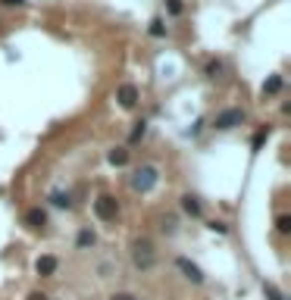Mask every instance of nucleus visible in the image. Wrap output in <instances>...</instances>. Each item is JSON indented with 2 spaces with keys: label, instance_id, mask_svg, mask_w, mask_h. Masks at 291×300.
I'll list each match as a JSON object with an SVG mask.
<instances>
[{
  "label": "nucleus",
  "instance_id": "nucleus-11",
  "mask_svg": "<svg viewBox=\"0 0 291 300\" xmlns=\"http://www.w3.org/2000/svg\"><path fill=\"white\" fill-rule=\"evenodd\" d=\"M282 91V75H273L270 82H263V94H279Z\"/></svg>",
  "mask_w": 291,
  "mask_h": 300
},
{
  "label": "nucleus",
  "instance_id": "nucleus-6",
  "mask_svg": "<svg viewBox=\"0 0 291 300\" xmlns=\"http://www.w3.org/2000/svg\"><path fill=\"white\" fill-rule=\"evenodd\" d=\"M116 97H119V103H122L125 110H132L135 103H138V88H135V85H122V88H119V94H116Z\"/></svg>",
  "mask_w": 291,
  "mask_h": 300
},
{
  "label": "nucleus",
  "instance_id": "nucleus-12",
  "mask_svg": "<svg viewBox=\"0 0 291 300\" xmlns=\"http://www.w3.org/2000/svg\"><path fill=\"white\" fill-rule=\"evenodd\" d=\"M94 232H91V228H81L78 232V247H94Z\"/></svg>",
  "mask_w": 291,
  "mask_h": 300
},
{
  "label": "nucleus",
  "instance_id": "nucleus-5",
  "mask_svg": "<svg viewBox=\"0 0 291 300\" xmlns=\"http://www.w3.org/2000/svg\"><path fill=\"white\" fill-rule=\"evenodd\" d=\"M176 266L185 272V279H191L194 285H201V282H204V272L197 269V266H194V263H191L188 257H179V260H176Z\"/></svg>",
  "mask_w": 291,
  "mask_h": 300
},
{
  "label": "nucleus",
  "instance_id": "nucleus-4",
  "mask_svg": "<svg viewBox=\"0 0 291 300\" xmlns=\"http://www.w3.org/2000/svg\"><path fill=\"white\" fill-rule=\"evenodd\" d=\"M244 122V113L241 110H226L216 116V129L219 132H229V129H238V125Z\"/></svg>",
  "mask_w": 291,
  "mask_h": 300
},
{
  "label": "nucleus",
  "instance_id": "nucleus-16",
  "mask_svg": "<svg viewBox=\"0 0 291 300\" xmlns=\"http://www.w3.org/2000/svg\"><path fill=\"white\" fill-rule=\"evenodd\" d=\"M276 225H279V232H282V235L291 232V219H288V216H279V222H276Z\"/></svg>",
  "mask_w": 291,
  "mask_h": 300
},
{
  "label": "nucleus",
  "instance_id": "nucleus-15",
  "mask_svg": "<svg viewBox=\"0 0 291 300\" xmlns=\"http://www.w3.org/2000/svg\"><path fill=\"white\" fill-rule=\"evenodd\" d=\"M263 291L270 294V300H285V297H282V291H279L276 285H263Z\"/></svg>",
  "mask_w": 291,
  "mask_h": 300
},
{
  "label": "nucleus",
  "instance_id": "nucleus-9",
  "mask_svg": "<svg viewBox=\"0 0 291 300\" xmlns=\"http://www.w3.org/2000/svg\"><path fill=\"white\" fill-rule=\"evenodd\" d=\"M182 210L188 216H201V200L191 197V194H185V197H182Z\"/></svg>",
  "mask_w": 291,
  "mask_h": 300
},
{
  "label": "nucleus",
  "instance_id": "nucleus-20",
  "mask_svg": "<svg viewBox=\"0 0 291 300\" xmlns=\"http://www.w3.org/2000/svg\"><path fill=\"white\" fill-rule=\"evenodd\" d=\"M207 228H210V232H219V235H226V232H229V228H226L223 222H210V225H207Z\"/></svg>",
  "mask_w": 291,
  "mask_h": 300
},
{
  "label": "nucleus",
  "instance_id": "nucleus-3",
  "mask_svg": "<svg viewBox=\"0 0 291 300\" xmlns=\"http://www.w3.org/2000/svg\"><path fill=\"white\" fill-rule=\"evenodd\" d=\"M94 213H97L100 222H113L116 213H119V203H116V197H110V194H100L94 200Z\"/></svg>",
  "mask_w": 291,
  "mask_h": 300
},
{
  "label": "nucleus",
  "instance_id": "nucleus-19",
  "mask_svg": "<svg viewBox=\"0 0 291 300\" xmlns=\"http://www.w3.org/2000/svg\"><path fill=\"white\" fill-rule=\"evenodd\" d=\"M182 9H185V6H182V0H169V13H172V16H179Z\"/></svg>",
  "mask_w": 291,
  "mask_h": 300
},
{
  "label": "nucleus",
  "instance_id": "nucleus-17",
  "mask_svg": "<svg viewBox=\"0 0 291 300\" xmlns=\"http://www.w3.org/2000/svg\"><path fill=\"white\" fill-rule=\"evenodd\" d=\"M207 75H210V78H219V75H223V63H210V66H207Z\"/></svg>",
  "mask_w": 291,
  "mask_h": 300
},
{
  "label": "nucleus",
  "instance_id": "nucleus-21",
  "mask_svg": "<svg viewBox=\"0 0 291 300\" xmlns=\"http://www.w3.org/2000/svg\"><path fill=\"white\" fill-rule=\"evenodd\" d=\"M0 3H6V6H25V0H0Z\"/></svg>",
  "mask_w": 291,
  "mask_h": 300
},
{
  "label": "nucleus",
  "instance_id": "nucleus-22",
  "mask_svg": "<svg viewBox=\"0 0 291 300\" xmlns=\"http://www.w3.org/2000/svg\"><path fill=\"white\" fill-rule=\"evenodd\" d=\"M110 300H135V297H132V294H113Z\"/></svg>",
  "mask_w": 291,
  "mask_h": 300
},
{
  "label": "nucleus",
  "instance_id": "nucleus-7",
  "mask_svg": "<svg viewBox=\"0 0 291 300\" xmlns=\"http://www.w3.org/2000/svg\"><path fill=\"white\" fill-rule=\"evenodd\" d=\"M56 266H60V263H56V257H38V263H34V272H38V275H53Z\"/></svg>",
  "mask_w": 291,
  "mask_h": 300
},
{
  "label": "nucleus",
  "instance_id": "nucleus-10",
  "mask_svg": "<svg viewBox=\"0 0 291 300\" xmlns=\"http://www.w3.org/2000/svg\"><path fill=\"white\" fill-rule=\"evenodd\" d=\"M110 163L113 166H125V163H129V150H122V147H116V150H110Z\"/></svg>",
  "mask_w": 291,
  "mask_h": 300
},
{
  "label": "nucleus",
  "instance_id": "nucleus-14",
  "mask_svg": "<svg viewBox=\"0 0 291 300\" xmlns=\"http://www.w3.org/2000/svg\"><path fill=\"white\" fill-rule=\"evenodd\" d=\"M150 34H154V38H163V34H166V28H163V22H160V19L150 22Z\"/></svg>",
  "mask_w": 291,
  "mask_h": 300
},
{
  "label": "nucleus",
  "instance_id": "nucleus-13",
  "mask_svg": "<svg viewBox=\"0 0 291 300\" xmlns=\"http://www.w3.org/2000/svg\"><path fill=\"white\" fill-rule=\"evenodd\" d=\"M50 200H53V206H69V203H72V200H69V194H63V191H56Z\"/></svg>",
  "mask_w": 291,
  "mask_h": 300
},
{
  "label": "nucleus",
  "instance_id": "nucleus-18",
  "mask_svg": "<svg viewBox=\"0 0 291 300\" xmlns=\"http://www.w3.org/2000/svg\"><path fill=\"white\" fill-rule=\"evenodd\" d=\"M144 132H147V125H144V122H138V129L132 132V144H135V141H141V138H144Z\"/></svg>",
  "mask_w": 291,
  "mask_h": 300
},
{
  "label": "nucleus",
  "instance_id": "nucleus-23",
  "mask_svg": "<svg viewBox=\"0 0 291 300\" xmlns=\"http://www.w3.org/2000/svg\"><path fill=\"white\" fill-rule=\"evenodd\" d=\"M28 300H47L44 294H28Z\"/></svg>",
  "mask_w": 291,
  "mask_h": 300
},
{
  "label": "nucleus",
  "instance_id": "nucleus-2",
  "mask_svg": "<svg viewBox=\"0 0 291 300\" xmlns=\"http://www.w3.org/2000/svg\"><path fill=\"white\" fill-rule=\"evenodd\" d=\"M157 181H160L157 166H141V169H138L135 175H132V188H135V191H141V194H147Z\"/></svg>",
  "mask_w": 291,
  "mask_h": 300
},
{
  "label": "nucleus",
  "instance_id": "nucleus-8",
  "mask_svg": "<svg viewBox=\"0 0 291 300\" xmlns=\"http://www.w3.org/2000/svg\"><path fill=\"white\" fill-rule=\"evenodd\" d=\"M25 222L31 228H44V225H47V213H44V210H28L25 213Z\"/></svg>",
  "mask_w": 291,
  "mask_h": 300
},
{
  "label": "nucleus",
  "instance_id": "nucleus-1",
  "mask_svg": "<svg viewBox=\"0 0 291 300\" xmlns=\"http://www.w3.org/2000/svg\"><path fill=\"white\" fill-rule=\"evenodd\" d=\"M132 260H135V266H138V269H150V266H154V263H157L154 244H150L147 238L135 241V244H132Z\"/></svg>",
  "mask_w": 291,
  "mask_h": 300
}]
</instances>
